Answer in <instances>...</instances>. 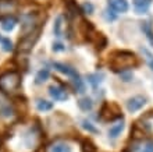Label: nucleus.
Wrapping results in <instances>:
<instances>
[{
  "label": "nucleus",
  "instance_id": "obj_1",
  "mask_svg": "<svg viewBox=\"0 0 153 152\" xmlns=\"http://www.w3.org/2000/svg\"><path fill=\"white\" fill-rule=\"evenodd\" d=\"M138 64V57L128 50H116L110 56V66L114 71H124Z\"/></svg>",
  "mask_w": 153,
  "mask_h": 152
},
{
  "label": "nucleus",
  "instance_id": "obj_2",
  "mask_svg": "<svg viewBox=\"0 0 153 152\" xmlns=\"http://www.w3.org/2000/svg\"><path fill=\"white\" fill-rule=\"evenodd\" d=\"M20 74L14 71L6 73L0 77V88L4 89V91L13 92L16 91L18 87H20Z\"/></svg>",
  "mask_w": 153,
  "mask_h": 152
},
{
  "label": "nucleus",
  "instance_id": "obj_3",
  "mask_svg": "<svg viewBox=\"0 0 153 152\" xmlns=\"http://www.w3.org/2000/svg\"><path fill=\"white\" fill-rule=\"evenodd\" d=\"M14 115H16V110L11 100L3 92H0V119H11L14 117Z\"/></svg>",
  "mask_w": 153,
  "mask_h": 152
},
{
  "label": "nucleus",
  "instance_id": "obj_4",
  "mask_svg": "<svg viewBox=\"0 0 153 152\" xmlns=\"http://www.w3.org/2000/svg\"><path fill=\"white\" fill-rule=\"evenodd\" d=\"M145 105H146V99L141 95L132 96V98H129V99L127 100V109H128V112H131V113L141 110Z\"/></svg>",
  "mask_w": 153,
  "mask_h": 152
},
{
  "label": "nucleus",
  "instance_id": "obj_5",
  "mask_svg": "<svg viewBox=\"0 0 153 152\" xmlns=\"http://www.w3.org/2000/svg\"><path fill=\"white\" fill-rule=\"evenodd\" d=\"M53 67L56 68L59 73H61V74L71 77V78H73V81H75V80H78V78H79V74L76 73L75 68L70 67V66H67V64H64V63H59V61H54V63H53Z\"/></svg>",
  "mask_w": 153,
  "mask_h": 152
},
{
  "label": "nucleus",
  "instance_id": "obj_6",
  "mask_svg": "<svg viewBox=\"0 0 153 152\" xmlns=\"http://www.w3.org/2000/svg\"><path fill=\"white\" fill-rule=\"evenodd\" d=\"M49 95L52 96L54 100H67L68 99V92L65 88L60 85H50L49 87Z\"/></svg>",
  "mask_w": 153,
  "mask_h": 152
},
{
  "label": "nucleus",
  "instance_id": "obj_7",
  "mask_svg": "<svg viewBox=\"0 0 153 152\" xmlns=\"http://www.w3.org/2000/svg\"><path fill=\"white\" fill-rule=\"evenodd\" d=\"M107 3H109V8L116 13H127L129 8L127 0H107Z\"/></svg>",
  "mask_w": 153,
  "mask_h": 152
},
{
  "label": "nucleus",
  "instance_id": "obj_8",
  "mask_svg": "<svg viewBox=\"0 0 153 152\" xmlns=\"http://www.w3.org/2000/svg\"><path fill=\"white\" fill-rule=\"evenodd\" d=\"M134 152H153V141L146 140V141H141L137 142L132 148Z\"/></svg>",
  "mask_w": 153,
  "mask_h": 152
},
{
  "label": "nucleus",
  "instance_id": "obj_9",
  "mask_svg": "<svg viewBox=\"0 0 153 152\" xmlns=\"http://www.w3.org/2000/svg\"><path fill=\"white\" fill-rule=\"evenodd\" d=\"M150 4H152V0H134V7H135V11L138 14L146 13Z\"/></svg>",
  "mask_w": 153,
  "mask_h": 152
},
{
  "label": "nucleus",
  "instance_id": "obj_10",
  "mask_svg": "<svg viewBox=\"0 0 153 152\" xmlns=\"http://www.w3.org/2000/svg\"><path fill=\"white\" fill-rule=\"evenodd\" d=\"M123 130H124V121H118V123L113 124V126L110 127L109 137H110V138H113V140H116L118 136H121Z\"/></svg>",
  "mask_w": 153,
  "mask_h": 152
},
{
  "label": "nucleus",
  "instance_id": "obj_11",
  "mask_svg": "<svg viewBox=\"0 0 153 152\" xmlns=\"http://www.w3.org/2000/svg\"><path fill=\"white\" fill-rule=\"evenodd\" d=\"M50 152H73V147L67 142H54L50 147Z\"/></svg>",
  "mask_w": 153,
  "mask_h": 152
},
{
  "label": "nucleus",
  "instance_id": "obj_12",
  "mask_svg": "<svg viewBox=\"0 0 153 152\" xmlns=\"http://www.w3.org/2000/svg\"><path fill=\"white\" fill-rule=\"evenodd\" d=\"M78 106H79L81 110H84V112H89V110H92V108H93V102H92L91 98L84 96V98L78 99Z\"/></svg>",
  "mask_w": 153,
  "mask_h": 152
},
{
  "label": "nucleus",
  "instance_id": "obj_13",
  "mask_svg": "<svg viewBox=\"0 0 153 152\" xmlns=\"http://www.w3.org/2000/svg\"><path fill=\"white\" fill-rule=\"evenodd\" d=\"M17 24V20L14 18V17H7L6 20L1 21V29L6 32H10L14 29V27H16Z\"/></svg>",
  "mask_w": 153,
  "mask_h": 152
},
{
  "label": "nucleus",
  "instance_id": "obj_14",
  "mask_svg": "<svg viewBox=\"0 0 153 152\" xmlns=\"http://www.w3.org/2000/svg\"><path fill=\"white\" fill-rule=\"evenodd\" d=\"M36 109L39 112H49L53 109V103L46 99H38L36 100Z\"/></svg>",
  "mask_w": 153,
  "mask_h": 152
},
{
  "label": "nucleus",
  "instance_id": "obj_15",
  "mask_svg": "<svg viewBox=\"0 0 153 152\" xmlns=\"http://www.w3.org/2000/svg\"><path fill=\"white\" fill-rule=\"evenodd\" d=\"M88 81H89V84L92 85L93 88H97V85L103 81V74H99V73L89 74V76H88Z\"/></svg>",
  "mask_w": 153,
  "mask_h": 152
},
{
  "label": "nucleus",
  "instance_id": "obj_16",
  "mask_svg": "<svg viewBox=\"0 0 153 152\" xmlns=\"http://www.w3.org/2000/svg\"><path fill=\"white\" fill-rule=\"evenodd\" d=\"M49 76H50V73H49L48 68H42V70L38 71L36 77H35V82L36 84H43L45 81L49 78Z\"/></svg>",
  "mask_w": 153,
  "mask_h": 152
},
{
  "label": "nucleus",
  "instance_id": "obj_17",
  "mask_svg": "<svg viewBox=\"0 0 153 152\" xmlns=\"http://www.w3.org/2000/svg\"><path fill=\"white\" fill-rule=\"evenodd\" d=\"M61 28H63V17L59 16L54 21V25H53V32L56 36H61Z\"/></svg>",
  "mask_w": 153,
  "mask_h": 152
},
{
  "label": "nucleus",
  "instance_id": "obj_18",
  "mask_svg": "<svg viewBox=\"0 0 153 152\" xmlns=\"http://www.w3.org/2000/svg\"><path fill=\"white\" fill-rule=\"evenodd\" d=\"M81 126H82L84 130H86V131H89V133H93V134H97V133H99V130L88 120H82L81 121Z\"/></svg>",
  "mask_w": 153,
  "mask_h": 152
},
{
  "label": "nucleus",
  "instance_id": "obj_19",
  "mask_svg": "<svg viewBox=\"0 0 153 152\" xmlns=\"http://www.w3.org/2000/svg\"><path fill=\"white\" fill-rule=\"evenodd\" d=\"M0 45H1V48L6 50V52H10L13 49V43L11 40L8 39V38H3V36H0Z\"/></svg>",
  "mask_w": 153,
  "mask_h": 152
},
{
  "label": "nucleus",
  "instance_id": "obj_20",
  "mask_svg": "<svg viewBox=\"0 0 153 152\" xmlns=\"http://www.w3.org/2000/svg\"><path fill=\"white\" fill-rule=\"evenodd\" d=\"M142 31L145 32L148 38H152V28L149 22H142Z\"/></svg>",
  "mask_w": 153,
  "mask_h": 152
},
{
  "label": "nucleus",
  "instance_id": "obj_21",
  "mask_svg": "<svg viewBox=\"0 0 153 152\" xmlns=\"http://www.w3.org/2000/svg\"><path fill=\"white\" fill-rule=\"evenodd\" d=\"M52 50L53 52H64L65 50V46L61 42H54L52 46Z\"/></svg>",
  "mask_w": 153,
  "mask_h": 152
},
{
  "label": "nucleus",
  "instance_id": "obj_22",
  "mask_svg": "<svg viewBox=\"0 0 153 152\" xmlns=\"http://www.w3.org/2000/svg\"><path fill=\"white\" fill-rule=\"evenodd\" d=\"M120 77L121 78H123V81H127V82H128V81H131L132 80V73H129V71H121L120 73Z\"/></svg>",
  "mask_w": 153,
  "mask_h": 152
},
{
  "label": "nucleus",
  "instance_id": "obj_23",
  "mask_svg": "<svg viewBox=\"0 0 153 152\" xmlns=\"http://www.w3.org/2000/svg\"><path fill=\"white\" fill-rule=\"evenodd\" d=\"M82 7H84L85 13H88V14H92V13H93V6H92L91 3H89V1L84 3V6H82Z\"/></svg>",
  "mask_w": 153,
  "mask_h": 152
},
{
  "label": "nucleus",
  "instance_id": "obj_24",
  "mask_svg": "<svg viewBox=\"0 0 153 152\" xmlns=\"http://www.w3.org/2000/svg\"><path fill=\"white\" fill-rule=\"evenodd\" d=\"M106 18L109 21H114L116 20V14H114L111 10H107V11H106Z\"/></svg>",
  "mask_w": 153,
  "mask_h": 152
}]
</instances>
